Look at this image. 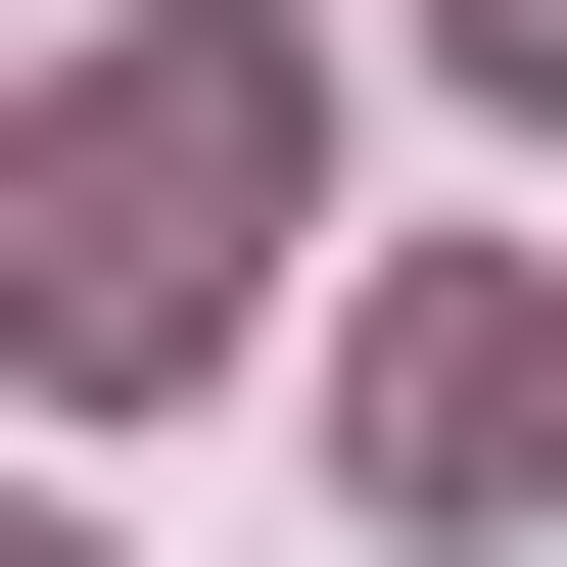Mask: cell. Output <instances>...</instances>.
Segmentation results:
<instances>
[{
  "instance_id": "obj_1",
  "label": "cell",
  "mask_w": 567,
  "mask_h": 567,
  "mask_svg": "<svg viewBox=\"0 0 567 567\" xmlns=\"http://www.w3.org/2000/svg\"><path fill=\"white\" fill-rule=\"evenodd\" d=\"M284 189H331V48H284V0H142L95 95L0 142V331H48V379H189L284 284Z\"/></svg>"
},
{
  "instance_id": "obj_2",
  "label": "cell",
  "mask_w": 567,
  "mask_h": 567,
  "mask_svg": "<svg viewBox=\"0 0 567 567\" xmlns=\"http://www.w3.org/2000/svg\"><path fill=\"white\" fill-rule=\"evenodd\" d=\"M331 425H379V520H520V473H567V284H379Z\"/></svg>"
},
{
  "instance_id": "obj_3",
  "label": "cell",
  "mask_w": 567,
  "mask_h": 567,
  "mask_svg": "<svg viewBox=\"0 0 567 567\" xmlns=\"http://www.w3.org/2000/svg\"><path fill=\"white\" fill-rule=\"evenodd\" d=\"M473 48H520V95H567V0H473Z\"/></svg>"
},
{
  "instance_id": "obj_4",
  "label": "cell",
  "mask_w": 567,
  "mask_h": 567,
  "mask_svg": "<svg viewBox=\"0 0 567 567\" xmlns=\"http://www.w3.org/2000/svg\"><path fill=\"white\" fill-rule=\"evenodd\" d=\"M0 567H95V520H0Z\"/></svg>"
}]
</instances>
